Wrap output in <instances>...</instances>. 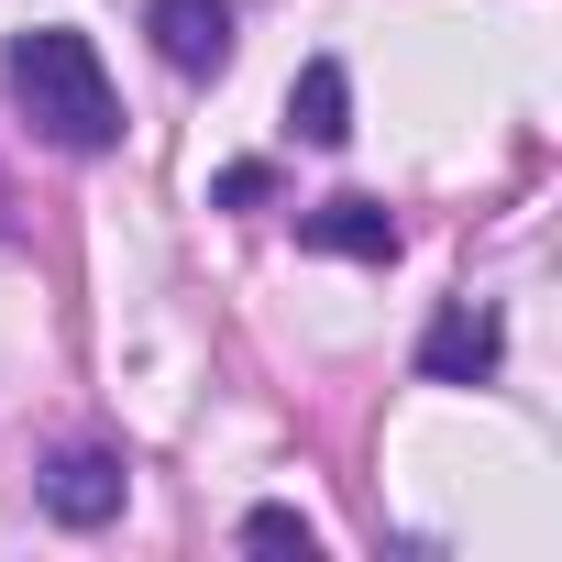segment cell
<instances>
[{"label":"cell","instance_id":"8","mask_svg":"<svg viewBox=\"0 0 562 562\" xmlns=\"http://www.w3.org/2000/svg\"><path fill=\"white\" fill-rule=\"evenodd\" d=\"M210 199H221V210H265V199H276V166H221Z\"/></svg>","mask_w":562,"mask_h":562},{"label":"cell","instance_id":"7","mask_svg":"<svg viewBox=\"0 0 562 562\" xmlns=\"http://www.w3.org/2000/svg\"><path fill=\"white\" fill-rule=\"evenodd\" d=\"M243 551H299V562H310V551H321V529H310L299 507H254V518H243Z\"/></svg>","mask_w":562,"mask_h":562},{"label":"cell","instance_id":"2","mask_svg":"<svg viewBox=\"0 0 562 562\" xmlns=\"http://www.w3.org/2000/svg\"><path fill=\"white\" fill-rule=\"evenodd\" d=\"M144 34L177 78H221L232 67V0H144Z\"/></svg>","mask_w":562,"mask_h":562},{"label":"cell","instance_id":"5","mask_svg":"<svg viewBox=\"0 0 562 562\" xmlns=\"http://www.w3.org/2000/svg\"><path fill=\"white\" fill-rule=\"evenodd\" d=\"M496 353H507V331H496L474 299H452V310L419 331V375H430V386H474V375H496Z\"/></svg>","mask_w":562,"mask_h":562},{"label":"cell","instance_id":"4","mask_svg":"<svg viewBox=\"0 0 562 562\" xmlns=\"http://www.w3.org/2000/svg\"><path fill=\"white\" fill-rule=\"evenodd\" d=\"M299 243H310V254H342V265H397V210L342 188V199L299 210Z\"/></svg>","mask_w":562,"mask_h":562},{"label":"cell","instance_id":"1","mask_svg":"<svg viewBox=\"0 0 562 562\" xmlns=\"http://www.w3.org/2000/svg\"><path fill=\"white\" fill-rule=\"evenodd\" d=\"M0 78H12V111L56 144V155H111L122 144V100L100 78V45L45 23V34H12V56H0Z\"/></svg>","mask_w":562,"mask_h":562},{"label":"cell","instance_id":"6","mask_svg":"<svg viewBox=\"0 0 562 562\" xmlns=\"http://www.w3.org/2000/svg\"><path fill=\"white\" fill-rule=\"evenodd\" d=\"M288 122H299V144H342V133H353V78H342L331 56H310V67L288 78Z\"/></svg>","mask_w":562,"mask_h":562},{"label":"cell","instance_id":"3","mask_svg":"<svg viewBox=\"0 0 562 562\" xmlns=\"http://www.w3.org/2000/svg\"><path fill=\"white\" fill-rule=\"evenodd\" d=\"M122 452H100V441H78V452H56L45 463V518H67V529H111L122 518Z\"/></svg>","mask_w":562,"mask_h":562}]
</instances>
